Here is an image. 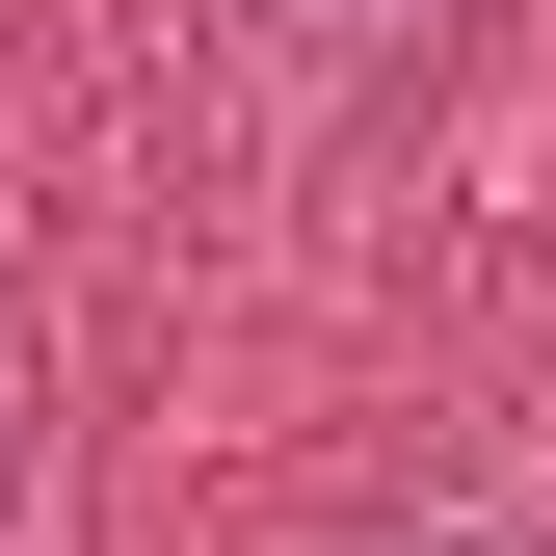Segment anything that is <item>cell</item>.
Segmentation results:
<instances>
[{"label": "cell", "instance_id": "cell-1", "mask_svg": "<svg viewBox=\"0 0 556 556\" xmlns=\"http://www.w3.org/2000/svg\"><path fill=\"white\" fill-rule=\"evenodd\" d=\"M265 53H397V27H451V0H239Z\"/></svg>", "mask_w": 556, "mask_h": 556}, {"label": "cell", "instance_id": "cell-2", "mask_svg": "<svg viewBox=\"0 0 556 556\" xmlns=\"http://www.w3.org/2000/svg\"><path fill=\"white\" fill-rule=\"evenodd\" d=\"M0 477H27V318H0Z\"/></svg>", "mask_w": 556, "mask_h": 556}, {"label": "cell", "instance_id": "cell-3", "mask_svg": "<svg viewBox=\"0 0 556 556\" xmlns=\"http://www.w3.org/2000/svg\"><path fill=\"white\" fill-rule=\"evenodd\" d=\"M425 556H530V530H425Z\"/></svg>", "mask_w": 556, "mask_h": 556}]
</instances>
